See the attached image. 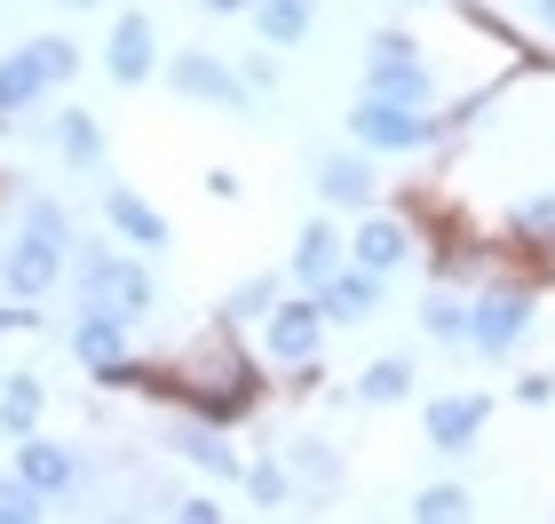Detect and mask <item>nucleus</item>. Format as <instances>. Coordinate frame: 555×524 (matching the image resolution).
Masks as SVG:
<instances>
[{
  "instance_id": "34",
  "label": "nucleus",
  "mask_w": 555,
  "mask_h": 524,
  "mask_svg": "<svg viewBox=\"0 0 555 524\" xmlns=\"http://www.w3.org/2000/svg\"><path fill=\"white\" fill-rule=\"evenodd\" d=\"M516 9H532V16L547 24V33H555V0H516Z\"/></svg>"
},
{
  "instance_id": "23",
  "label": "nucleus",
  "mask_w": 555,
  "mask_h": 524,
  "mask_svg": "<svg viewBox=\"0 0 555 524\" xmlns=\"http://www.w3.org/2000/svg\"><path fill=\"white\" fill-rule=\"evenodd\" d=\"M56 152L72 159V167H104V128H95V112H56Z\"/></svg>"
},
{
  "instance_id": "22",
  "label": "nucleus",
  "mask_w": 555,
  "mask_h": 524,
  "mask_svg": "<svg viewBox=\"0 0 555 524\" xmlns=\"http://www.w3.org/2000/svg\"><path fill=\"white\" fill-rule=\"evenodd\" d=\"M468 509H476V501H468V485H461V477H437V485H421L413 501H405L413 524H461Z\"/></svg>"
},
{
  "instance_id": "33",
  "label": "nucleus",
  "mask_w": 555,
  "mask_h": 524,
  "mask_svg": "<svg viewBox=\"0 0 555 524\" xmlns=\"http://www.w3.org/2000/svg\"><path fill=\"white\" fill-rule=\"evenodd\" d=\"M198 9H207V16H246L255 0H198Z\"/></svg>"
},
{
  "instance_id": "38",
  "label": "nucleus",
  "mask_w": 555,
  "mask_h": 524,
  "mask_svg": "<svg viewBox=\"0 0 555 524\" xmlns=\"http://www.w3.org/2000/svg\"><path fill=\"white\" fill-rule=\"evenodd\" d=\"M0 382H9V373H0Z\"/></svg>"
},
{
  "instance_id": "25",
  "label": "nucleus",
  "mask_w": 555,
  "mask_h": 524,
  "mask_svg": "<svg viewBox=\"0 0 555 524\" xmlns=\"http://www.w3.org/2000/svg\"><path fill=\"white\" fill-rule=\"evenodd\" d=\"M278 310V279L262 270V279H238L231 294H222V327H262V318Z\"/></svg>"
},
{
  "instance_id": "35",
  "label": "nucleus",
  "mask_w": 555,
  "mask_h": 524,
  "mask_svg": "<svg viewBox=\"0 0 555 524\" xmlns=\"http://www.w3.org/2000/svg\"><path fill=\"white\" fill-rule=\"evenodd\" d=\"M64 9H95V0H64Z\"/></svg>"
},
{
  "instance_id": "27",
  "label": "nucleus",
  "mask_w": 555,
  "mask_h": 524,
  "mask_svg": "<svg viewBox=\"0 0 555 524\" xmlns=\"http://www.w3.org/2000/svg\"><path fill=\"white\" fill-rule=\"evenodd\" d=\"M24 231H40V239H56V246H80V231H72V215L56 207V199H24Z\"/></svg>"
},
{
  "instance_id": "26",
  "label": "nucleus",
  "mask_w": 555,
  "mask_h": 524,
  "mask_svg": "<svg viewBox=\"0 0 555 524\" xmlns=\"http://www.w3.org/2000/svg\"><path fill=\"white\" fill-rule=\"evenodd\" d=\"M286 461H294V477H301V485H341V469H349V461H341V445H325V437H294V453H286Z\"/></svg>"
},
{
  "instance_id": "29",
  "label": "nucleus",
  "mask_w": 555,
  "mask_h": 524,
  "mask_svg": "<svg viewBox=\"0 0 555 524\" xmlns=\"http://www.w3.org/2000/svg\"><path fill=\"white\" fill-rule=\"evenodd\" d=\"M48 509V493L33 477H0V524H33Z\"/></svg>"
},
{
  "instance_id": "36",
  "label": "nucleus",
  "mask_w": 555,
  "mask_h": 524,
  "mask_svg": "<svg viewBox=\"0 0 555 524\" xmlns=\"http://www.w3.org/2000/svg\"><path fill=\"white\" fill-rule=\"evenodd\" d=\"M0 136H9V112H0Z\"/></svg>"
},
{
  "instance_id": "19",
  "label": "nucleus",
  "mask_w": 555,
  "mask_h": 524,
  "mask_svg": "<svg viewBox=\"0 0 555 524\" xmlns=\"http://www.w3.org/2000/svg\"><path fill=\"white\" fill-rule=\"evenodd\" d=\"M48 88H56V80H48V64H40V48H33V40H24L16 56H0V112H9V119H16V112H33Z\"/></svg>"
},
{
  "instance_id": "12",
  "label": "nucleus",
  "mask_w": 555,
  "mask_h": 524,
  "mask_svg": "<svg viewBox=\"0 0 555 524\" xmlns=\"http://www.w3.org/2000/svg\"><path fill=\"white\" fill-rule=\"evenodd\" d=\"M104 215H112V231L128 239L135 255H167V246H175V231H167V215L151 207L143 191H128V183H112V191H104Z\"/></svg>"
},
{
  "instance_id": "13",
  "label": "nucleus",
  "mask_w": 555,
  "mask_h": 524,
  "mask_svg": "<svg viewBox=\"0 0 555 524\" xmlns=\"http://www.w3.org/2000/svg\"><path fill=\"white\" fill-rule=\"evenodd\" d=\"M382 270H365V263H341L334 279L318 286V303H325V318H334V327H365L373 310H382Z\"/></svg>"
},
{
  "instance_id": "11",
  "label": "nucleus",
  "mask_w": 555,
  "mask_h": 524,
  "mask_svg": "<svg viewBox=\"0 0 555 524\" xmlns=\"http://www.w3.org/2000/svg\"><path fill=\"white\" fill-rule=\"evenodd\" d=\"M104 72H112L119 88H143L151 72H159V33H151V16H143V9L112 24V40H104Z\"/></svg>"
},
{
  "instance_id": "14",
  "label": "nucleus",
  "mask_w": 555,
  "mask_h": 524,
  "mask_svg": "<svg viewBox=\"0 0 555 524\" xmlns=\"http://www.w3.org/2000/svg\"><path fill=\"white\" fill-rule=\"evenodd\" d=\"M167 445H175V453H183L191 469H198V477H246V461L231 453V445H222V430H215V421H175V430H167Z\"/></svg>"
},
{
  "instance_id": "37",
  "label": "nucleus",
  "mask_w": 555,
  "mask_h": 524,
  "mask_svg": "<svg viewBox=\"0 0 555 524\" xmlns=\"http://www.w3.org/2000/svg\"><path fill=\"white\" fill-rule=\"evenodd\" d=\"M0 270H9V246H0Z\"/></svg>"
},
{
  "instance_id": "30",
  "label": "nucleus",
  "mask_w": 555,
  "mask_h": 524,
  "mask_svg": "<svg viewBox=\"0 0 555 524\" xmlns=\"http://www.w3.org/2000/svg\"><path fill=\"white\" fill-rule=\"evenodd\" d=\"M516 406H555V373H516Z\"/></svg>"
},
{
  "instance_id": "20",
  "label": "nucleus",
  "mask_w": 555,
  "mask_h": 524,
  "mask_svg": "<svg viewBox=\"0 0 555 524\" xmlns=\"http://www.w3.org/2000/svg\"><path fill=\"white\" fill-rule=\"evenodd\" d=\"M255 24H262V48H294V40H310L318 0H255Z\"/></svg>"
},
{
  "instance_id": "31",
  "label": "nucleus",
  "mask_w": 555,
  "mask_h": 524,
  "mask_svg": "<svg viewBox=\"0 0 555 524\" xmlns=\"http://www.w3.org/2000/svg\"><path fill=\"white\" fill-rule=\"evenodd\" d=\"M246 88H255V95H278V56H262V48H255V56H246Z\"/></svg>"
},
{
  "instance_id": "16",
  "label": "nucleus",
  "mask_w": 555,
  "mask_h": 524,
  "mask_svg": "<svg viewBox=\"0 0 555 524\" xmlns=\"http://www.w3.org/2000/svg\"><path fill=\"white\" fill-rule=\"evenodd\" d=\"M341 263H349V239L334 231V222H325V215H318V222H301V239H294V279L318 294Z\"/></svg>"
},
{
  "instance_id": "9",
  "label": "nucleus",
  "mask_w": 555,
  "mask_h": 524,
  "mask_svg": "<svg viewBox=\"0 0 555 524\" xmlns=\"http://www.w3.org/2000/svg\"><path fill=\"white\" fill-rule=\"evenodd\" d=\"M167 88H175V95H198V104H231V112L255 104L246 72H231L222 56H207V48H191V56H167Z\"/></svg>"
},
{
  "instance_id": "2",
  "label": "nucleus",
  "mask_w": 555,
  "mask_h": 524,
  "mask_svg": "<svg viewBox=\"0 0 555 524\" xmlns=\"http://www.w3.org/2000/svg\"><path fill=\"white\" fill-rule=\"evenodd\" d=\"M349 143L358 152H373V159H405V152H428V143H444V128H437V112L428 104H397V95H358V112H349Z\"/></svg>"
},
{
  "instance_id": "4",
  "label": "nucleus",
  "mask_w": 555,
  "mask_h": 524,
  "mask_svg": "<svg viewBox=\"0 0 555 524\" xmlns=\"http://www.w3.org/2000/svg\"><path fill=\"white\" fill-rule=\"evenodd\" d=\"M72 358H80L95 382H104L112 366L135 358V318L112 310V303H80V318H72Z\"/></svg>"
},
{
  "instance_id": "28",
  "label": "nucleus",
  "mask_w": 555,
  "mask_h": 524,
  "mask_svg": "<svg viewBox=\"0 0 555 524\" xmlns=\"http://www.w3.org/2000/svg\"><path fill=\"white\" fill-rule=\"evenodd\" d=\"M246 493H255V509H286V493H294V477L278 461H246V477H238Z\"/></svg>"
},
{
  "instance_id": "24",
  "label": "nucleus",
  "mask_w": 555,
  "mask_h": 524,
  "mask_svg": "<svg viewBox=\"0 0 555 524\" xmlns=\"http://www.w3.org/2000/svg\"><path fill=\"white\" fill-rule=\"evenodd\" d=\"M40 430V382L33 373H9L0 382V437H33Z\"/></svg>"
},
{
  "instance_id": "1",
  "label": "nucleus",
  "mask_w": 555,
  "mask_h": 524,
  "mask_svg": "<svg viewBox=\"0 0 555 524\" xmlns=\"http://www.w3.org/2000/svg\"><path fill=\"white\" fill-rule=\"evenodd\" d=\"M72 279H80V303H112V310H128L135 327L159 310V279L143 270V255H128V246H112V239L72 246Z\"/></svg>"
},
{
  "instance_id": "15",
  "label": "nucleus",
  "mask_w": 555,
  "mask_h": 524,
  "mask_svg": "<svg viewBox=\"0 0 555 524\" xmlns=\"http://www.w3.org/2000/svg\"><path fill=\"white\" fill-rule=\"evenodd\" d=\"M16 477H33L48 501H56V493H72L80 485V461H72V445H56V437H16Z\"/></svg>"
},
{
  "instance_id": "3",
  "label": "nucleus",
  "mask_w": 555,
  "mask_h": 524,
  "mask_svg": "<svg viewBox=\"0 0 555 524\" xmlns=\"http://www.w3.org/2000/svg\"><path fill=\"white\" fill-rule=\"evenodd\" d=\"M532 310H540V279H492L485 294H476L468 349H485V358H508V349L532 334Z\"/></svg>"
},
{
  "instance_id": "6",
  "label": "nucleus",
  "mask_w": 555,
  "mask_h": 524,
  "mask_svg": "<svg viewBox=\"0 0 555 524\" xmlns=\"http://www.w3.org/2000/svg\"><path fill=\"white\" fill-rule=\"evenodd\" d=\"M325 349V303L318 294H294V303H278L262 318V358L270 366H310Z\"/></svg>"
},
{
  "instance_id": "32",
  "label": "nucleus",
  "mask_w": 555,
  "mask_h": 524,
  "mask_svg": "<svg viewBox=\"0 0 555 524\" xmlns=\"http://www.w3.org/2000/svg\"><path fill=\"white\" fill-rule=\"evenodd\" d=\"M175 516H183V524H215L222 509H215V501H175Z\"/></svg>"
},
{
  "instance_id": "21",
  "label": "nucleus",
  "mask_w": 555,
  "mask_h": 524,
  "mask_svg": "<svg viewBox=\"0 0 555 524\" xmlns=\"http://www.w3.org/2000/svg\"><path fill=\"white\" fill-rule=\"evenodd\" d=\"M413 397V358H373L358 373V406H405Z\"/></svg>"
},
{
  "instance_id": "10",
  "label": "nucleus",
  "mask_w": 555,
  "mask_h": 524,
  "mask_svg": "<svg viewBox=\"0 0 555 524\" xmlns=\"http://www.w3.org/2000/svg\"><path fill=\"white\" fill-rule=\"evenodd\" d=\"M64 270H72V246L40 239V231H16V239H9V270H0V294H24V303H40V294L56 286Z\"/></svg>"
},
{
  "instance_id": "8",
  "label": "nucleus",
  "mask_w": 555,
  "mask_h": 524,
  "mask_svg": "<svg viewBox=\"0 0 555 524\" xmlns=\"http://www.w3.org/2000/svg\"><path fill=\"white\" fill-rule=\"evenodd\" d=\"M485 421H492V397H476V389H452V397H428L421 406V437L437 445L444 461H461L476 437H485Z\"/></svg>"
},
{
  "instance_id": "17",
  "label": "nucleus",
  "mask_w": 555,
  "mask_h": 524,
  "mask_svg": "<svg viewBox=\"0 0 555 524\" xmlns=\"http://www.w3.org/2000/svg\"><path fill=\"white\" fill-rule=\"evenodd\" d=\"M373 191H382V183H373V152H341V159H325L318 167V199H325V207H373Z\"/></svg>"
},
{
  "instance_id": "18",
  "label": "nucleus",
  "mask_w": 555,
  "mask_h": 524,
  "mask_svg": "<svg viewBox=\"0 0 555 524\" xmlns=\"http://www.w3.org/2000/svg\"><path fill=\"white\" fill-rule=\"evenodd\" d=\"M468 327H476V294L437 279V286H428V303H421V334L428 342H468Z\"/></svg>"
},
{
  "instance_id": "5",
  "label": "nucleus",
  "mask_w": 555,
  "mask_h": 524,
  "mask_svg": "<svg viewBox=\"0 0 555 524\" xmlns=\"http://www.w3.org/2000/svg\"><path fill=\"white\" fill-rule=\"evenodd\" d=\"M365 88L373 95H397V104H428V95H437L421 48L405 33H373V48H365Z\"/></svg>"
},
{
  "instance_id": "7",
  "label": "nucleus",
  "mask_w": 555,
  "mask_h": 524,
  "mask_svg": "<svg viewBox=\"0 0 555 524\" xmlns=\"http://www.w3.org/2000/svg\"><path fill=\"white\" fill-rule=\"evenodd\" d=\"M413 246H421V222H413V207H397V215L365 207L358 239H349V263H365V270H382V279H397V270L413 263Z\"/></svg>"
}]
</instances>
